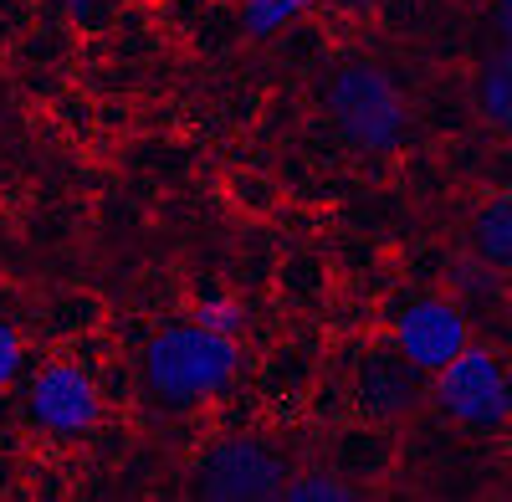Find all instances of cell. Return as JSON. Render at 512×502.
Returning a JSON list of instances; mask_svg holds the SVG:
<instances>
[{
  "label": "cell",
  "instance_id": "cell-12",
  "mask_svg": "<svg viewBox=\"0 0 512 502\" xmlns=\"http://www.w3.org/2000/svg\"><path fill=\"white\" fill-rule=\"evenodd\" d=\"M195 323L216 328V333H236V328H241V308H236V303H226V298H210V303L200 308V318H195Z\"/></svg>",
  "mask_w": 512,
  "mask_h": 502
},
{
  "label": "cell",
  "instance_id": "cell-5",
  "mask_svg": "<svg viewBox=\"0 0 512 502\" xmlns=\"http://www.w3.org/2000/svg\"><path fill=\"white\" fill-rule=\"evenodd\" d=\"M31 415L52 436H82V431L98 426V390L82 369L52 364V369H41L36 385H31Z\"/></svg>",
  "mask_w": 512,
  "mask_h": 502
},
{
  "label": "cell",
  "instance_id": "cell-2",
  "mask_svg": "<svg viewBox=\"0 0 512 502\" xmlns=\"http://www.w3.org/2000/svg\"><path fill=\"white\" fill-rule=\"evenodd\" d=\"M236 344L231 333H216L205 323H180V328H164L159 339L144 349V374L149 385L164 400H205V395H221L236 380Z\"/></svg>",
  "mask_w": 512,
  "mask_h": 502
},
{
  "label": "cell",
  "instance_id": "cell-1",
  "mask_svg": "<svg viewBox=\"0 0 512 502\" xmlns=\"http://www.w3.org/2000/svg\"><path fill=\"white\" fill-rule=\"evenodd\" d=\"M323 108L333 118V129L354 149H369V154L400 149V139L410 129V108H405V93L395 88V77L364 57H349L328 72Z\"/></svg>",
  "mask_w": 512,
  "mask_h": 502
},
{
  "label": "cell",
  "instance_id": "cell-6",
  "mask_svg": "<svg viewBox=\"0 0 512 502\" xmlns=\"http://www.w3.org/2000/svg\"><path fill=\"white\" fill-rule=\"evenodd\" d=\"M395 344H400V354H405L415 369L436 374L441 364H451V359L466 349V318H461L451 303H441V298H425V303H415V308L400 313Z\"/></svg>",
  "mask_w": 512,
  "mask_h": 502
},
{
  "label": "cell",
  "instance_id": "cell-4",
  "mask_svg": "<svg viewBox=\"0 0 512 502\" xmlns=\"http://www.w3.org/2000/svg\"><path fill=\"white\" fill-rule=\"evenodd\" d=\"M436 395H441L446 415H456V421L472 426V431H497L512 415V385H507L502 364L487 349H472V344H466L451 364L436 369Z\"/></svg>",
  "mask_w": 512,
  "mask_h": 502
},
{
  "label": "cell",
  "instance_id": "cell-7",
  "mask_svg": "<svg viewBox=\"0 0 512 502\" xmlns=\"http://www.w3.org/2000/svg\"><path fill=\"white\" fill-rule=\"evenodd\" d=\"M420 380H425V369H415L405 354H379L359 374V400L374 415H400L420 400Z\"/></svg>",
  "mask_w": 512,
  "mask_h": 502
},
{
  "label": "cell",
  "instance_id": "cell-15",
  "mask_svg": "<svg viewBox=\"0 0 512 502\" xmlns=\"http://www.w3.org/2000/svg\"><path fill=\"white\" fill-rule=\"evenodd\" d=\"M338 11H374V6H384V0H333Z\"/></svg>",
  "mask_w": 512,
  "mask_h": 502
},
{
  "label": "cell",
  "instance_id": "cell-8",
  "mask_svg": "<svg viewBox=\"0 0 512 502\" xmlns=\"http://www.w3.org/2000/svg\"><path fill=\"white\" fill-rule=\"evenodd\" d=\"M472 251L487 267L512 272V195H497L492 205H482V216L472 221Z\"/></svg>",
  "mask_w": 512,
  "mask_h": 502
},
{
  "label": "cell",
  "instance_id": "cell-9",
  "mask_svg": "<svg viewBox=\"0 0 512 502\" xmlns=\"http://www.w3.org/2000/svg\"><path fill=\"white\" fill-rule=\"evenodd\" d=\"M477 108L492 129L512 134V52H497L482 62V77H477Z\"/></svg>",
  "mask_w": 512,
  "mask_h": 502
},
{
  "label": "cell",
  "instance_id": "cell-10",
  "mask_svg": "<svg viewBox=\"0 0 512 502\" xmlns=\"http://www.w3.org/2000/svg\"><path fill=\"white\" fill-rule=\"evenodd\" d=\"M308 6H313V0H246L241 21H246L251 36H272V31H282L287 21H297Z\"/></svg>",
  "mask_w": 512,
  "mask_h": 502
},
{
  "label": "cell",
  "instance_id": "cell-13",
  "mask_svg": "<svg viewBox=\"0 0 512 502\" xmlns=\"http://www.w3.org/2000/svg\"><path fill=\"white\" fill-rule=\"evenodd\" d=\"M16 369H21V339H16V328L0 318V385L16 380Z\"/></svg>",
  "mask_w": 512,
  "mask_h": 502
},
{
  "label": "cell",
  "instance_id": "cell-11",
  "mask_svg": "<svg viewBox=\"0 0 512 502\" xmlns=\"http://www.w3.org/2000/svg\"><path fill=\"white\" fill-rule=\"evenodd\" d=\"M282 497H292V502H354V487H344L338 477H287Z\"/></svg>",
  "mask_w": 512,
  "mask_h": 502
},
{
  "label": "cell",
  "instance_id": "cell-14",
  "mask_svg": "<svg viewBox=\"0 0 512 502\" xmlns=\"http://www.w3.org/2000/svg\"><path fill=\"white\" fill-rule=\"evenodd\" d=\"M492 26L502 36V52H512V0H497L492 6Z\"/></svg>",
  "mask_w": 512,
  "mask_h": 502
},
{
  "label": "cell",
  "instance_id": "cell-16",
  "mask_svg": "<svg viewBox=\"0 0 512 502\" xmlns=\"http://www.w3.org/2000/svg\"><path fill=\"white\" fill-rule=\"evenodd\" d=\"M67 6H72V11H93V6H98V0H67Z\"/></svg>",
  "mask_w": 512,
  "mask_h": 502
},
{
  "label": "cell",
  "instance_id": "cell-3",
  "mask_svg": "<svg viewBox=\"0 0 512 502\" xmlns=\"http://www.w3.org/2000/svg\"><path fill=\"white\" fill-rule=\"evenodd\" d=\"M287 487V462L256 436H231L200 462L195 492L210 502H272Z\"/></svg>",
  "mask_w": 512,
  "mask_h": 502
}]
</instances>
